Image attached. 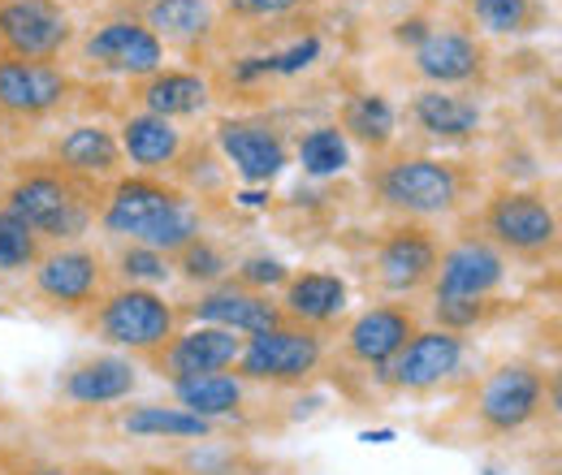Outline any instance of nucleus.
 I'll return each instance as SVG.
<instances>
[{
    "label": "nucleus",
    "mask_w": 562,
    "mask_h": 475,
    "mask_svg": "<svg viewBox=\"0 0 562 475\" xmlns=\"http://www.w3.org/2000/svg\"><path fill=\"white\" fill-rule=\"evenodd\" d=\"M338 131L355 138L359 147H368L372 156H385L394 135H398V113H394V104L381 91H355L351 100L342 104Z\"/></svg>",
    "instance_id": "obj_27"
},
{
    "label": "nucleus",
    "mask_w": 562,
    "mask_h": 475,
    "mask_svg": "<svg viewBox=\"0 0 562 475\" xmlns=\"http://www.w3.org/2000/svg\"><path fill=\"white\" fill-rule=\"evenodd\" d=\"M122 156L139 169V173H169L178 160H182V151H187V138L182 131L173 126V122H165V117H156V113H131L126 122H122Z\"/></svg>",
    "instance_id": "obj_26"
},
{
    "label": "nucleus",
    "mask_w": 562,
    "mask_h": 475,
    "mask_svg": "<svg viewBox=\"0 0 562 475\" xmlns=\"http://www.w3.org/2000/svg\"><path fill=\"white\" fill-rule=\"evenodd\" d=\"M74 91L78 82L61 66L0 57V126H40L70 104Z\"/></svg>",
    "instance_id": "obj_9"
},
{
    "label": "nucleus",
    "mask_w": 562,
    "mask_h": 475,
    "mask_svg": "<svg viewBox=\"0 0 562 475\" xmlns=\"http://www.w3.org/2000/svg\"><path fill=\"white\" fill-rule=\"evenodd\" d=\"M316 0H225V9L234 18H251V22H265V18H290L299 9H312Z\"/></svg>",
    "instance_id": "obj_37"
},
{
    "label": "nucleus",
    "mask_w": 562,
    "mask_h": 475,
    "mask_svg": "<svg viewBox=\"0 0 562 475\" xmlns=\"http://www.w3.org/2000/svg\"><path fill=\"white\" fill-rule=\"evenodd\" d=\"M117 272H122V281L126 285H160V281H169L173 276V264H169V256L165 251H151V247H143V242H126L122 251H117Z\"/></svg>",
    "instance_id": "obj_35"
},
{
    "label": "nucleus",
    "mask_w": 562,
    "mask_h": 475,
    "mask_svg": "<svg viewBox=\"0 0 562 475\" xmlns=\"http://www.w3.org/2000/svg\"><path fill=\"white\" fill-rule=\"evenodd\" d=\"M299 165L307 178H338L351 165V138L338 126H316L299 138Z\"/></svg>",
    "instance_id": "obj_31"
},
{
    "label": "nucleus",
    "mask_w": 562,
    "mask_h": 475,
    "mask_svg": "<svg viewBox=\"0 0 562 475\" xmlns=\"http://www.w3.org/2000/svg\"><path fill=\"white\" fill-rule=\"evenodd\" d=\"M432 316H437V329L468 338L502 316V298H432Z\"/></svg>",
    "instance_id": "obj_32"
},
{
    "label": "nucleus",
    "mask_w": 562,
    "mask_h": 475,
    "mask_svg": "<svg viewBox=\"0 0 562 475\" xmlns=\"http://www.w3.org/2000/svg\"><path fill=\"white\" fill-rule=\"evenodd\" d=\"M139 385V372L131 359L122 354H87L70 363L57 381V394L74 403V407H109V403H122L131 398Z\"/></svg>",
    "instance_id": "obj_21"
},
{
    "label": "nucleus",
    "mask_w": 562,
    "mask_h": 475,
    "mask_svg": "<svg viewBox=\"0 0 562 475\" xmlns=\"http://www.w3.org/2000/svg\"><path fill=\"white\" fill-rule=\"evenodd\" d=\"M463 9L490 35H532L550 22L546 0H463Z\"/></svg>",
    "instance_id": "obj_30"
},
{
    "label": "nucleus",
    "mask_w": 562,
    "mask_h": 475,
    "mask_svg": "<svg viewBox=\"0 0 562 475\" xmlns=\"http://www.w3.org/2000/svg\"><path fill=\"white\" fill-rule=\"evenodd\" d=\"M502 285H506V256L481 234H468L437 256L432 298H497Z\"/></svg>",
    "instance_id": "obj_16"
},
{
    "label": "nucleus",
    "mask_w": 562,
    "mask_h": 475,
    "mask_svg": "<svg viewBox=\"0 0 562 475\" xmlns=\"http://www.w3.org/2000/svg\"><path fill=\"white\" fill-rule=\"evenodd\" d=\"M178 316H191V320H200V325L229 329V333H238V338H256V333H269V329L285 325V312H281V303L273 294L247 290V285H238V281H229V276L209 285V290H204L195 303H187Z\"/></svg>",
    "instance_id": "obj_15"
},
{
    "label": "nucleus",
    "mask_w": 562,
    "mask_h": 475,
    "mask_svg": "<svg viewBox=\"0 0 562 475\" xmlns=\"http://www.w3.org/2000/svg\"><path fill=\"white\" fill-rule=\"evenodd\" d=\"M441 242L437 234L420 220H398L390 225L376 247H372V269L385 294H416L424 285H432Z\"/></svg>",
    "instance_id": "obj_14"
},
{
    "label": "nucleus",
    "mask_w": 562,
    "mask_h": 475,
    "mask_svg": "<svg viewBox=\"0 0 562 475\" xmlns=\"http://www.w3.org/2000/svg\"><path fill=\"white\" fill-rule=\"evenodd\" d=\"M74 44V18L61 0H0V57L48 61Z\"/></svg>",
    "instance_id": "obj_10"
},
{
    "label": "nucleus",
    "mask_w": 562,
    "mask_h": 475,
    "mask_svg": "<svg viewBox=\"0 0 562 475\" xmlns=\"http://www.w3.org/2000/svg\"><path fill=\"white\" fill-rule=\"evenodd\" d=\"M100 225L104 234L131 238L165 256H178L187 242L204 234V216L191 204V195L156 173L113 178L100 204Z\"/></svg>",
    "instance_id": "obj_2"
},
{
    "label": "nucleus",
    "mask_w": 562,
    "mask_h": 475,
    "mask_svg": "<svg viewBox=\"0 0 562 475\" xmlns=\"http://www.w3.org/2000/svg\"><path fill=\"white\" fill-rule=\"evenodd\" d=\"M463 363H468V338L446 329H416V338L381 367V381L398 394H432L446 381H454Z\"/></svg>",
    "instance_id": "obj_11"
},
{
    "label": "nucleus",
    "mask_w": 562,
    "mask_h": 475,
    "mask_svg": "<svg viewBox=\"0 0 562 475\" xmlns=\"http://www.w3.org/2000/svg\"><path fill=\"white\" fill-rule=\"evenodd\" d=\"M4 173H9V165H4V143H0V186H4Z\"/></svg>",
    "instance_id": "obj_40"
},
{
    "label": "nucleus",
    "mask_w": 562,
    "mask_h": 475,
    "mask_svg": "<svg viewBox=\"0 0 562 475\" xmlns=\"http://www.w3.org/2000/svg\"><path fill=\"white\" fill-rule=\"evenodd\" d=\"M351 303V285L338 272H290V281L281 285V312L290 325L303 329H329Z\"/></svg>",
    "instance_id": "obj_24"
},
{
    "label": "nucleus",
    "mask_w": 562,
    "mask_h": 475,
    "mask_svg": "<svg viewBox=\"0 0 562 475\" xmlns=\"http://www.w3.org/2000/svg\"><path fill=\"white\" fill-rule=\"evenodd\" d=\"M100 204H104L100 182L74 178L48 156L13 165V173H4L0 186V207L26 220L40 234V242H57V247L78 242L100 220Z\"/></svg>",
    "instance_id": "obj_1"
},
{
    "label": "nucleus",
    "mask_w": 562,
    "mask_h": 475,
    "mask_svg": "<svg viewBox=\"0 0 562 475\" xmlns=\"http://www.w3.org/2000/svg\"><path fill=\"white\" fill-rule=\"evenodd\" d=\"M321 363H325V333L285 320L269 333L243 338V354H238L234 372H238V381L294 389V385H307L321 372Z\"/></svg>",
    "instance_id": "obj_6"
},
{
    "label": "nucleus",
    "mask_w": 562,
    "mask_h": 475,
    "mask_svg": "<svg viewBox=\"0 0 562 475\" xmlns=\"http://www.w3.org/2000/svg\"><path fill=\"white\" fill-rule=\"evenodd\" d=\"M368 186L376 204L398 212L403 220H428V216H450L468 204L476 178L459 160L441 156H394L381 160L368 173Z\"/></svg>",
    "instance_id": "obj_3"
},
{
    "label": "nucleus",
    "mask_w": 562,
    "mask_h": 475,
    "mask_svg": "<svg viewBox=\"0 0 562 475\" xmlns=\"http://www.w3.org/2000/svg\"><path fill=\"white\" fill-rule=\"evenodd\" d=\"M169 264H173V272L178 276H187L191 285H216V281H225L229 276V256L212 242V238H195V242H187L178 256H169Z\"/></svg>",
    "instance_id": "obj_34"
},
{
    "label": "nucleus",
    "mask_w": 562,
    "mask_h": 475,
    "mask_svg": "<svg viewBox=\"0 0 562 475\" xmlns=\"http://www.w3.org/2000/svg\"><path fill=\"white\" fill-rule=\"evenodd\" d=\"M243 354V338L229 333V329H216V325H195V329H182L165 341L151 363L165 381H182V376H200V372H229Z\"/></svg>",
    "instance_id": "obj_18"
},
{
    "label": "nucleus",
    "mask_w": 562,
    "mask_h": 475,
    "mask_svg": "<svg viewBox=\"0 0 562 475\" xmlns=\"http://www.w3.org/2000/svg\"><path fill=\"white\" fill-rule=\"evenodd\" d=\"M412 69L441 91L481 87L490 78V48L463 26H432L412 48Z\"/></svg>",
    "instance_id": "obj_12"
},
{
    "label": "nucleus",
    "mask_w": 562,
    "mask_h": 475,
    "mask_svg": "<svg viewBox=\"0 0 562 475\" xmlns=\"http://www.w3.org/2000/svg\"><path fill=\"white\" fill-rule=\"evenodd\" d=\"M44 251L48 247L40 242V234L26 220H18L13 212L0 207V272H31Z\"/></svg>",
    "instance_id": "obj_33"
},
{
    "label": "nucleus",
    "mask_w": 562,
    "mask_h": 475,
    "mask_svg": "<svg viewBox=\"0 0 562 475\" xmlns=\"http://www.w3.org/2000/svg\"><path fill=\"white\" fill-rule=\"evenodd\" d=\"M416 329H420V320H416V312L407 303H381V307L359 312L347 325L342 350H347V359L381 372L407 341L416 338Z\"/></svg>",
    "instance_id": "obj_19"
},
{
    "label": "nucleus",
    "mask_w": 562,
    "mask_h": 475,
    "mask_svg": "<svg viewBox=\"0 0 562 475\" xmlns=\"http://www.w3.org/2000/svg\"><path fill=\"white\" fill-rule=\"evenodd\" d=\"M13 475H74L70 467H57V463H26L22 472H13Z\"/></svg>",
    "instance_id": "obj_39"
},
{
    "label": "nucleus",
    "mask_w": 562,
    "mask_h": 475,
    "mask_svg": "<svg viewBox=\"0 0 562 475\" xmlns=\"http://www.w3.org/2000/svg\"><path fill=\"white\" fill-rule=\"evenodd\" d=\"M135 104L139 113H156L165 122L200 117L212 104V82L200 69H156L135 82Z\"/></svg>",
    "instance_id": "obj_25"
},
{
    "label": "nucleus",
    "mask_w": 562,
    "mask_h": 475,
    "mask_svg": "<svg viewBox=\"0 0 562 475\" xmlns=\"http://www.w3.org/2000/svg\"><path fill=\"white\" fill-rule=\"evenodd\" d=\"M216 147L234 165V173L251 186L273 182L290 160L285 135L265 117H225V122H216Z\"/></svg>",
    "instance_id": "obj_17"
},
{
    "label": "nucleus",
    "mask_w": 562,
    "mask_h": 475,
    "mask_svg": "<svg viewBox=\"0 0 562 475\" xmlns=\"http://www.w3.org/2000/svg\"><path fill=\"white\" fill-rule=\"evenodd\" d=\"M481 238L510 260L546 264L559 251V212L541 191H493L481 207Z\"/></svg>",
    "instance_id": "obj_5"
},
{
    "label": "nucleus",
    "mask_w": 562,
    "mask_h": 475,
    "mask_svg": "<svg viewBox=\"0 0 562 475\" xmlns=\"http://www.w3.org/2000/svg\"><path fill=\"white\" fill-rule=\"evenodd\" d=\"M485 475H497V472H485Z\"/></svg>",
    "instance_id": "obj_41"
},
{
    "label": "nucleus",
    "mask_w": 562,
    "mask_h": 475,
    "mask_svg": "<svg viewBox=\"0 0 562 475\" xmlns=\"http://www.w3.org/2000/svg\"><path fill=\"white\" fill-rule=\"evenodd\" d=\"M428 31H432V26H428L424 18H407V22H398V31H394V35H398V44L416 48V44H420V39L428 35Z\"/></svg>",
    "instance_id": "obj_38"
},
{
    "label": "nucleus",
    "mask_w": 562,
    "mask_h": 475,
    "mask_svg": "<svg viewBox=\"0 0 562 475\" xmlns=\"http://www.w3.org/2000/svg\"><path fill=\"white\" fill-rule=\"evenodd\" d=\"M126 18L143 22L160 44L182 48V53H200L216 35V0H126Z\"/></svg>",
    "instance_id": "obj_20"
},
{
    "label": "nucleus",
    "mask_w": 562,
    "mask_h": 475,
    "mask_svg": "<svg viewBox=\"0 0 562 475\" xmlns=\"http://www.w3.org/2000/svg\"><path fill=\"white\" fill-rule=\"evenodd\" d=\"M546 394H550L546 367H537L528 359H510V363L493 367L490 376L481 381V389H476V423L490 437L524 432L541 415Z\"/></svg>",
    "instance_id": "obj_8"
},
{
    "label": "nucleus",
    "mask_w": 562,
    "mask_h": 475,
    "mask_svg": "<svg viewBox=\"0 0 562 475\" xmlns=\"http://www.w3.org/2000/svg\"><path fill=\"white\" fill-rule=\"evenodd\" d=\"M122 432L143 437V441H209L212 423L191 415L182 407H165V403H143V407L122 410Z\"/></svg>",
    "instance_id": "obj_28"
},
{
    "label": "nucleus",
    "mask_w": 562,
    "mask_h": 475,
    "mask_svg": "<svg viewBox=\"0 0 562 475\" xmlns=\"http://www.w3.org/2000/svg\"><path fill=\"white\" fill-rule=\"evenodd\" d=\"M229 281H238V285H247V290H278V285H285L290 281V269L281 264L278 256H247L238 269H234V276Z\"/></svg>",
    "instance_id": "obj_36"
},
{
    "label": "nucleus",
    "mask_w": 562,
    "mask_h": 475,
    "mask_svg": "<svg viewBox=\"0 0 562 475\" xmlns=\"http://www.w3.org/2000/svg\"><path fill=\"white\" fill-rule=\"evenodd\" d=\"M412 126L428 135L432 143H472L485 126V109L463 95V91H441V87H424L407 104Z\"/></svg>",
    "instance_id": "obj_23"
},
{
    "label": "nucleus",
    "mask_w": 562,
    "mask_h": 475,
    "mask_svg": "<svg viewBox=\"0 0 562 475\" xmlns=\"http://www.w3.org/2000/svg\"><path fill=\"white\" fill-rule=\"evenodd\" d=\"M78 57L95 73H117V78L139 82L147 73L165 69V44L135 18H109L82 39Z\"/></svg>",
    "instance_id": "obj_13"
},
{
    "label": "nucleus",
    "mask_w": 562,
    "mask_h": 475,
    "mask_svg": "<svg viewBox=\"0 0 562 475\" xmlns=\"http://www.w3.org/2000/svg\"><path fill=\"white\" fill-rule=\"evenodd\" d=\"M48 160L61 165L74 178H87V182H100V186L122 178V165H126L117 135L109 126H95V122L70 126L66 135L53 138L48 143Z\"/></svg>",
    "instance_id": "obj_22"
},
{
    "label": "nucleus",
    "mask_w": 562,
    "mask_h": 475,
    "mask_svg": "<svg viewBox=\"0 0 562 475\" xmlns=\"http://www.w3.org/2000/svg\"><path fill=\"white\" fill-rule=\"evenodd\" d=\"M31 290L48 312L61 316H87L95 307V298L109 290V269L104 256L91 247H53L40 256V264L31 269Z\"/></svg>",
    "instance_id": "obj_7"
},
{
    "label": "nucleus",
    "mask_w": 562,
    "mask_h": 475,
    "mask_svg": "<svg viewBox=\"0 0 562 475\" xmlns=\"http://www.w3.org/2000/svg\"><path fill=\"white\" fill-rule=\"evenodd\" d=\"M82 325L104 346L135 350V354L151 359L178 333V307L165 303V294H156L147 285H113L95 298V307L82 316Z\"/></svg>",
    "instance_id": "obj_4"
},
{
    "label": "nucleus",
    "mask_w": 562,
    "mask_h": 475,
    "mask_svg": "<svg viewBox=\"0 0 562 475\" xmlns=\"http://www.w3.org/2000/svg\"><path fill=\"white\" fill-rule=\"evenodd\" d=\"M178 407L200 415V419H221V415H238L243 410V381L229 372H200V376H182L169 381Z\"/></svg>",
    "instance_id": "obj_29"
}]
</instances>
